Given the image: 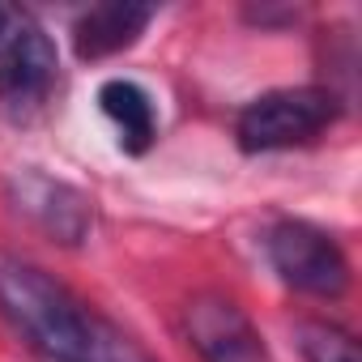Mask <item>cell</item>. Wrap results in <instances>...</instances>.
<instances>
[{"instance_id":"1","label":"cell","mask_w":362,"mask_h":362,"mask_svg":"<svg viewBox=\"0 0 362 362\" xmlns=\"http://www.w3.org/2000/svg\"><path fill=\"white\" fill-rule=\"evenodd\" d=\"M0 311L52 362H145L128 337L107 328L30 260L0 256Z\"/></svg>"},{"instance_id":"2","label":"cell","mask_w":362,"mask_h":362,"mask_svg":"<svg viewBox=\"0 0 362 362\" xmlns=\"http://www.w3.org/2000/svg\"><path fill=\"white\" fill-rule=\"evenodd\" d=\"M337 115H341V103L324 86L269 90L239 111L235 136L247 153L294 149V145H311L320 132H328L337 124Z\"/></svg>"},{"instance_id":"3","label":"cell","mask_w":362,"mask_h":362,"mask_svg":"<svg viewBox=\"0 0 362 362\" xmlns=\"http://www.w3.org/2000/svg\"><path fill=\"white\" fill-rule=\"evenodd\" d=\"M269 264L273 273L315 298H337L349 286V260L337 247L332 235H324L311 222H277L269 230Z\"/></svg>"},{"instance_id":"4","label":"cell","mask_w":362,"mask_h":362,"mask_svg":"<svg viewBox=\"0 0 362 362\" xmlns=\"http://www.w3.org/2000/svg\"><path fill=\"white\" fill-rule=\"evenodd\" d=\"M56 43L26 18L0 39V107L9 115H30L47 103L56 86Z\"/></svg>"},{"instance_id":"5","label":"cell","mask_w":362,"mask_h":362,"mask_svg":"<svg viewBox=\"0 0 362 362\" xmlns=\"http://www.w3.org/2000/svg\"><path fill=\"white\" fill-rule=\"evenodd\" d=\"M184 328L205 362H269L260 332L226 294H197L184 311Z\"/></svg>"},{"instance_id":"6","label":"cell","mask_w":362,"mask_h":362,"mask_svg":"<svg viewBox=\"0 0 362 362\" xmlns=\"http://www.w3.org/2000/svg\"><path fill=\"white\" fill-rule=\"evenodd\" d=\"M13 205L35 226H43L52 239H60V243H81L86 230H90V222H94L90 201L73 184L52 179V175H39V170L13 175Z\"/></svg>"},{"instance_id":"7","label":"cell","mask_w":362,"mask_h":362,"mask_svg":"<svg viewBox=\"0 0 362 362\" xmlns=\"http://www.w3.org/2000/svg\"><path fill=\"white\" fill-rule=\"evenodd\" d=\"M153 22L149 5H128V0H107V5H94L77 18L73 26V47L81 60H107L124 47H132L145 26Z\"/></svg>"},{"instance_id":"8","label":"cell","mask_w":362,"mask_h":362,"mask_svg":"<svg viewBox=\"0 0 362 362\" xmlns=\"http://www.w3.org/2000/svg\"><path fill=\"white\" fill-rule=\"evenodd\" d=\"M98 107H103V115L115 124L119 145H124L128 153H145V149L153 145V136H158V111H153V98H149L136 81L111 77V81L98 90Z\"/></svg>"},{"instance_id":"9","label":"cell","mask_w":362,"mask_h":362,"mask_svg":"<svg viewBox=\"0 0 362 362\" xmlns=\"http://www.w3.org/2000/svg\"><path fill=\"white\" fill-rule=\"evenodd\" d=\"M298 349L307 362H362L354 332L328 320H303L298 324Z\"/></svg>"},{"instance_id":"10","label":"cell","mask_w":362,"mask_h":362,"mask_svg":"<svg viewBox=\"0 0 362 362\" xmlns=\"http://www.w3.org/2000/svg\"><path fill=\"white\" fill-rule=\"evenodd\" d=\"M13 22H18V13H13V9H5V5H0V39H5V35L13 30Z\"/></svg>"}]
</instances>
